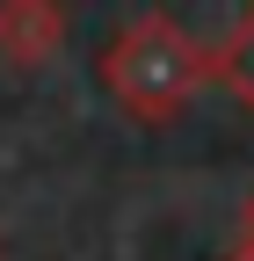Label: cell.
<instances>
[{
  "label": "cell",
  "mask_w": 254,
  "mask_h": 261,
  "mask_svg": "<svg viewBox=\"0 0 254 261\" xmlns=\"http://www.w3.org/2000/svg\"><path fill=\"white\" fill-rule=\"evenodd\" d=\"M218 73V51H204L174 15H131L116 29V44L102 51V80L138 123H167L189 94Z\"/></svg>",
  "instance_id": "1"
},
{
  "label": "cell",
  "mask_w": 254,
  "mask_h": 261,
  "mask_svg": "<svg viewBox=\"0 0 254 261\" xmlns=\"http://www.w3.org/2000/svg\"><path fill=\"white\" fill-rule=\"evenodd\" d=\"M66 8H51V0H0V58L8 65H37L66 44Z\"/></svg>",
  "instance_id": "2"
},
{
  "label": "cell",
  "mask_w": 254,
  "mask_h": 261,
  "mask_svg": "<svg viewBox=\"0 0 254 261\" xmlns=\"http://www.w3.org/2000/svg\"><path fill=\"white\" fill-rule=\"evenodd\" d=\"M218 73H233V80H240V94L254 102V15H247V22L233 29V44L218 51Z\"/></svg>",
  "instance_id": "3"
}]
</instances>
